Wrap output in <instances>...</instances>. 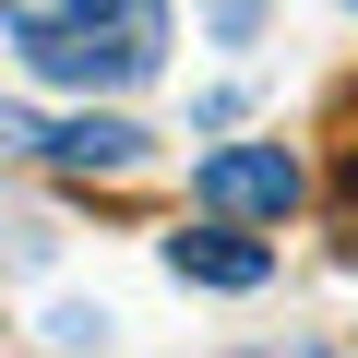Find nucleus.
Wrapping results in <instances>:
<instances>
[{
	"label": "nucleus",
	"instance_id": "f257e3e1",
	"mask_svg": "<svg viewBox=\"0 0 358 358\" xmlns=\"http://www.w3.org/2000/svg\"><path fill=\"white\" fill-rule=\"evenodd\" d=\"M48 84H143L155 60H167V0H131V13H108V24H72V36H36L24 48Z\"/></svg>",
	"mask_w": 358,
	"mask_h": 358
},
{
	"label": "nucleus",
	"instance_id": "f03ea898",
	"mask_svg": "<svg viewBox=\"0 0 358 358\" xmlns=\"http://www.w3.org/2000/svg\"><path fill=\"white\" fill-rule=\"evenodd\" d=\"M0 143H24V155H48V167H84V179H120V167H143V155H155V131H143V120H120V108H96V120L0 108Z\"/></svg>",
	"mask_w": 358,
	"mask_h": 358
},
{
	"label": "nucleus",
	"instance_id": "7ed1b4c3",
	"mask_svg": "<svg viewBox=\"0 0 358 358\" xmlns=\"http://www.w3.org/2000/svg\"><path fill=\"white\" fill-rule=\"evenodd\" d=\"M192 192H203L227 227H251V215H299V192H310V179H299V155H287V143H215Z\"/></svg>",
	"mask_w": 358,
	"mask_h": 358
},
{
	"label": "nucleus",
	"instance_id": "20e7f679",
	"mask_svg": "<svg viewBox=\"0 0 358 358\" xmlns=\"http://www.w3.org/2000/svg\"><path fill=\"white\" fill-rule=\"evenodd\" d=\"M167 275H179V287H215V299H251V287L275 275V251H263L251 227L203 215V227H179V239H167Z\"/></svg>",
	"mask_w": 358,
	"mask_h": 358
},
{
	"label": "nucleus",
	"instance_id": "39448f33",
	"mask_svg": "<svg viewBox=\"0 0 358 358\" xmlns=\"http://www.w3.org/2000/svg\"><path fill=\"white\" fill-rule=\"evenodd\" d=\"M108 13H131V0H0V24H13L24 48L36 36H72V24H108Z\"/></svg>",
	"mask_w": 358,
	"mask_h": 358
},
{
	"label": "nucleus",
	"instance_id": "423d86ee",
	"mask_svg": "<svg viewBox=\"0 0 358 358\" xmlns=\"http://www.w3.org/2000/svg\"><path fill=\"white\" fill-rule=\"evenodd\" d=\"M203 24H215L227 48H251V24H263V0H203Z\"/></svg>",
	"mask_w": 358,
	"mask_h": 358
},
{
	"label": "nucleus",
	"instance_id": "0eeeda50",
	"mask_svg": "<svg viewBox=\"0 0 358 358\" xmlns=\"http://www.w3.org/2000/svg\"><path fill=\"white\" fill-rule=\"evenodd\" d=\"M346 203H358V179H346Z\"/></svg>",
	"mask_w": 358,
	"mask_h": 358
}]
</instances>
